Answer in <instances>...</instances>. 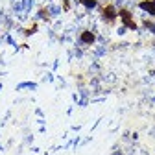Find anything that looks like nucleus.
I'll use <instances>...</instances> for the list:
<instances>
[{
    "instance_id": "f257e3e1",
    "label": "nucleus",
    "mask_w": 155,
    "mask_h": 155,
    "mask_svg": "<svg viewBox=\"0 0 155 155\" xmlns=\"http://www.w3.org/2000/svg\"><path fill=\"white\" fill-rule=\"evenodd\" d=\"M118 15L122 17V22H124V26H126V28H129V30H137V24H135L133 17H131V13H129L127 9H122Z\"/></svg>"
},
{
    "instance_id": "f03ea898",
    "label": "nucleus",
    "mask_w": 155,
    "mask_h": 155,
    "mask_svg": "<svg viewBox=\"0 0 155 155\" xmlns=\"http://www.w3.org/2000/svg\"><path fill=\"white\" fill-rule=\"evenodd\" d=\"M102 13H104V18H105L107 22H113L114 18H116V15H118V13H116V9H114L111 4H109V6H105V8L102 9Z\"/></svg>"
},
{
    "instance_id": "7ed1b4c3",
    "label": "nucleus",
    "mask_w": 155,
    "mask_h": 155,
    "mask_svg": "<svg viewBox=\"0 0 155 155\" xmlns=\"http://www.w3.org/2000/svg\"><path fill=\"white\" fill-rule=\"evenodd\" d=\"M139 6H140L142 9H146L150 15H155V0H142Z\"/></svg>"
},
{
    "instance_id": "20e7f679",
    "label": "nucleus",
    "mask_w": 155,
    "mask_h": 155,
    "mask_svg": "<svg viewBox=\"0 0 155 155\" xmlns=\"http://www.w3.org/2000/svg\"><path fill=\"white\" fill-rule=\"evenodd\" d=\"M94 39H96V37H94L92 31H83V33H81V43H85V45H92Z\"/></svg>"
},
{
    "instance_id": "39448f33",
    "label": "nucleus",
    "mask_w": 155,
    "mask_h": 155,
    "mask_svg": "<svg viewBox=\"0 0 155 155\" xmlns=\"http://www.w3.org/2000/svg\"><path fill=\"white\" fill-rule=\"evenodd\" d=\"M80 2H81L83 6H87V8H94V6H96V0H80Z\"/></svg>"
},
{
    "instance_id": "423d86ee",
    "label": "nucleus",
    "mask_w": 155,
    "mask_h": 155,
    "mask_svg": "<svg viewBox=\"0 0 155 155\" xmlns=\"http://www.w3.org/2000/svg\"><path fill=\"white\" fill-rule=\"evenodd\" d=\"M35 30H37V26H31V28H30V30H26V35H30V33H33V31H35Z\"/></svg>"
}]
</instances>
